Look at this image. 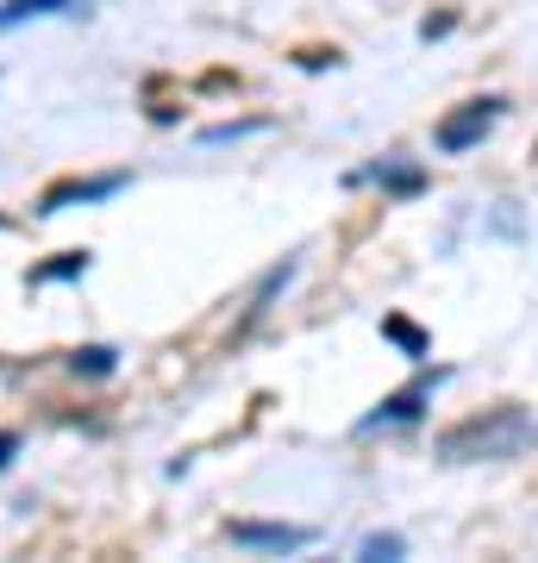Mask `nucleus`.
Returning <instances> with one entry per match:
<instances>
[{
  "instance_id": "obj_1",
  "label": "nucleus",
  "mask_w": 538,
  "mask_h": 563,
  "mask_svg": "<svg viewBox=\"0 0 538 563\" xmlns=\"http://www.w3.org/2000/svg\"><path fill=\"white\" fill-rule=\"evenodd\" d=\"M538 444V420L526 407H488L476 420L451 426L439 439V457L444 463H501V457H519Z\"/></svg>"
},
{
  "instance_id": "obj_2",
  "label": "nucleus",
  "mask_w": 538,
  "mask_h": 563,
  "mask_svg": "<svg viewBox=\"0 0 538 563\" xmlns=\"http://www.w3.org/2000/svg\"><path fill=\"white\" fill-rule=\"evenodd\" d=\"M501 113H507V101L501 95H482V101H463L458 113H444L439 132H432V144H439L444 157H463V151H476L488 132L501 125Z\"/></svg>"
},
{
  "instance_id": "obj_3",
  "label": "nucleus",
  "mask_w": 538,
  "mask_h": 563,
  "mask_svg": "<svg viewBox=\"0 0 538 563\" xmlns=\"http://www.w3.org/2000/svg\"><path fill=\"white\" fill-rule=\"evenodd\" d=\"M451 383V369H426V376H414L407 388H395L388 401L376 407V413H363L358 420V432H395V426H414L426 407H432V395Z\"/></svg>"
},
{
  "instance_id": "obj_4",
  "label": "nucleus",
  "mask_w": 538,
  "mask_h": 563,
  "mask_svg": "<svg viewBox=\"0 0 538 563\" xmlns=\"http://www.w3.org/2000/svg\"><path fill=\"white\" fill-rule=\"evenodd\" d=\"M125 188H132V176H125V169H107V176H76V181H57V188H44L39 213L51 220V213H69V207L113 201V195H125Z\"/></svg>"
},
{
  "instance_id": "obj_5",
  "label": "nucleus",
  "mask_w": 538,
  "mask_h": 563,
  "mask_svg": "<svg viewBox=\"0 0 538 563\" xmlns=\"http://www.w3.org/2000/svg\"><path fill=\"white\" fill-rule=\"evenodd\" d=\"M226 539L244 551H307L314 532L307 526H276V520H226Z\"/></svg>"
},
{
  "instance_id": "obj_6",
  "label": "nucleus",
  "mask_w": 538,
  "mask_h": 563,
  "mask_svg": "<svg viewBox=\"0 0 538 563\" xmlns=\"http://www.w3.org/2000/svg\"><path fill=\"white\" fill-rule=\"evenodd\" d=\"M358 181H376L382 195H395V201H414L419 188H426V169H414V163H395V157H382V163H370V169H358Z\"/></svg>"
},
{
  "instance_id": "obj_7",
  "label": "nucleus",
  "mask_w": 538,
  "mask_h": 563,
  "mask_svg": "<svg viewBox=\"0 0 538 563\" xmlns=\"http://www.w3.org/2000/svg\"><path fill=\"white\" fill-rule=\"evenodd\" d=\"M76 7H88V0H0V32L32 20H57V13H76Z\"/></svg>"
},
{
  "instance_id": "obj_8",
  "label": "nucleus",
  "mask_w": 538,
  "mask_h": 563,
  "mask_svg": "<svg viewBox=\"0 0 538 563\" xmlns=\"http://www.w3.org/2000/svg\"><path fill=\"white\" fill-rule=\"evenodd\" d=\"M88 263H95V251H57L51 263H39V269L25 276V288H51V282H76V276H88Z\"/></svg>"
},
{
  "instance_id": "obj_9",
  "label": "nucleus",
  "mask_w": 538,
  "mask_h": 563,
  "mask_svg": "<svg viewBox=\"0 0 538 563\" xmlns=\"http://www.w3.org/2000/svg\"><path fill=\"white\" fill-rule=\"evenodd\" d=\"M69 369L88 376V383H107V376L120 369V351H113V344H81V351H69Z\"/></svg>"
},
{
  "instance_id": "obj_10",
  "label": "nucleus",
  "mask_w": 538,
  "mask_h": 563,
  "mask_svg": "<svg viewBox=\"0 0 538 563\" xmlns=\"http://www.w3.org/2000/svg\"><path fill=\"white\" fill-rule=\"evenodd\" d=\"M382 339L400 344L407 357H426V351H432V339H426V332H419L414 320H400V313H388V320H382Z\"/></svg>"
},
{
  "instance_id": "obj_11",
  "label": "nucleus",
  "mask_w": 538,
  "mask_h": 563,
  "mask_svg": "<svg viewBox=\"0 0 538 563\" xmlns=\"http://www.w3.org/2000/svg\"><path fill=\"white\" fill-rule=\"evenodd\" d=\"M251 132H263V120H232V125H207V132H200V144H232V139H251Z\"/></svg>"
},
{
  "instance_id": "obj_12",
  "label": "nucleus",
  "mask_w": 538,
  "mask_h": 563,
  "mask_svg": "<svg viewBox=\"0 0 538 563\" xmlns=\"http://www.w3.org/2000/svg\"><path fill=\"white\" fill-rule=\"evenodd\" d=\"M400 551H407L400 532H370V539H363V558H400Z\"/></svg>"
},
{
  "instance_id": "obj_13",
  "label": "nucleus",
  "mask_w": 538,
  "mask_h": 563,
  "mask_svg": "<svg viewBox=\"0 0 538 563\" xmlns=\"http://www.w3.org/2000/svg\"><path fill=\"white\" fill-rule=\"evenodd\" d=\"M13 457H20V432H0V470H7Z\"/></svg>"
},
{
  "instance_id": "obj_14",
  "label": "nucleus",
  "mask_w": 538,
  "mask_h": 563,
  "mask_svg": "<svg viewBox=\"0 0 538 563\" xmlns=\"http://www.w3.org/2000/svg\"><path fill=\"white\" fill-rule=\"evenodd\" d=\"M451 25H458V20H451V13H444V20H426V25H419V38H444Z\"/></svg>"
},
{
  "instance_id": "obj_15",
  "label": "nucleus",
  "mask_w": 538,
  "mask_h": 563,
  "mask_svg": "<svg viewBox=\"0 0 538 563\" xmlns=\"http://www.w3.org/2000/svg\"><path fill=\"white\" fill-rule=\"evenodd\" d=\"M0 232H7V213H0Z\"/></svg>"
}]
</instances>
